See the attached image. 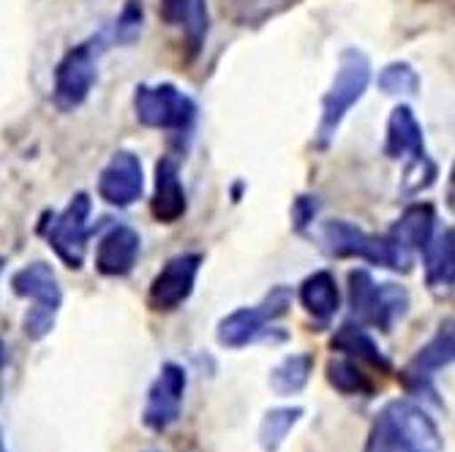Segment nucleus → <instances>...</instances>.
<instances>
[{
    "label": "nucleus",
    "instance_id": "obj_1",
    "mask_svg": "<svg viewBox=\"0 0 455 452\" xmlns=\"http://www.w3.org/2000/svg\"><path fill=\"white\" fill-rule=\"evenodd\" d=\"M363 452H444V439L420 403L395 398L371 423Z\"/></svg>",
    "mask_w": 455,
    "mask_h": 452
},
{
    "label": "nucleus",
    "instance_id": "obj_2",
    "mask_svg": "<svg viewBox=\"0 0 455 452\" xmlns=\"http://www.w3.org/2000/svg\"><path fill=\"white\" fill-rule=\"evenodd\" d=\"M319 245L333 259H360L368 265H379L395 273H409L415 265V251H409L403 242L379 234H371L344 218L319 224Z\"/></svg>",
    "mask_w": 455,
    "mask_h": 452
},
{
    "label": "nucleus",
    "instance_id": "obj_3",
    "mask_svg": "<svg viewBox=\"0 0 455 452\" xmlns=\"http://www.w3.org/2000/svg\"><path fill=\"white\" fill-rule=\"evenodd\" d=\"M371 85V60L363 50L347 47L339 58V68L333 76V85L322 99V117L316 129V147H327L339 134L347 112L365 96Z\"/></svg>",
    "mask_w": 455,
    "mask_h": 452
},
{
    "label": "nucleus",
    "instance_id": "obj_4",
    "mask_svg": "<svg viewBox=\"0 0 455 452\" xmlns=\"http://www.w3.org/2000/svg\"><path fill=\"white\" fill-rule=\"evenodd\" d=\"M12 292L33 303L22 319V330L30 341H41L52 333L58 311L63 305V289L55 270L47 262H30L12 275Z\"/></svg>",
    "mask_w": 455,
    "mask_h": 452
},
{
    "label": "nucleus",
    "instance_id": "obj_5",
    "mask_svg": "<svg viewBox=\"0 0 455 452\" xmlns=\"http://www.w3.org/2000/svg\"><path fill=\"white\" fill-rule=\"evenodd\" d=\"M349 305L363 324L393 333L406 319L411 297L398 283H377L368 270H349Z\"/></svg>",
    "mask_w": 455,
    "mask_h": 452
},
{
    "label": "nucleus",
    "instance_id": "obj_6",
    "mask_svg": "<svg viewBox=\"0 0 455 452\" xmlns=\"http://www.w3.org/2000/svg\"><path fill=\"white\" fill-rule=\"evenodd\" d=\"M91 210L93 202L88 194H76L60 213H52L50 221L38 226V232L47 237L50 249L68 270H79L85 265L88 237H91Z\"/></svg>",
    "mask_w": 455,
    "mask_h": 452
},
{
    "label": "nucleus",
    "instance_id": "obj_7",
    "mask_svg": "<svg viewBox=\"0 0 455 452\" xmlns=\"http://www.w3.org/2000/svg\"><path fill=\"white\" fill-rule=\"evenodd\" d=\"M99 52L101 38H88L71 47L55 66V107L60 112H74L88 101L99 79Z\"/></svg>",
    "mask_w": 455,
    "mask_h": 452
},
{
    "label": "nucleus",
    "instance_id": "obj_8",
    "mask_svg": "<svg viewBox=\"0 0 455 452\" xmlns=\"http://www.w3.org/2000/svg\"><path fill=\"white\" fill-rule=\"evenodd\" d=\"M134 112L148 129L188 131L196 117V104L172 82H161V85H137Z\"/></svg>",
    "mask_w": 455,
    "mask_h": 452
},
{
    "label": "nucleus",
    "instance_id": "obj_9",
    "mask_svg": "<svg viewBox=\"0 0 455 452\" xmlns=\"http://www.w3.org/2000/svg\"><path fill=\"white\" fill-rule=\"evenodd\" d=\"M289 305H292V289H289V286H273L259 305L237 308L229 316H224L219 321L216 338L227 349H243L251 341H257L270 321L281 319L289 311Z\"/></svg>",
    "mask_w": 455,
    "mask_h": 452
},
{
    "label": "nucleus",
    "instance_id": "obj_10",
    "mask_svg": "<svg viewBox=\"0 0 455 452\" xmlns=\"http://www.w3.org/2000/svg\"><path fill=\"white\" fill-rule=\"evenodd\" d=\"M186 368L178 362H164L158 377L153 379L148 398H145V408H142V423L156 431L164 433L167 428H172L180 420V408H183V395H186Z\"/></svg>",
    "mask_w": 455,
    "mask_h": 452
},
{
    "label": "nucleus",
    "instance_id": "obj_11",
    "mask_svg": "<svg viewBox=\"0 0 455 452\" xmlns=\"http://www.w3.org/2000/svg\"><path fill=\"white\" fill-rule=\"evenodd\" d=\"M202 262H204L202 254H178V257H172L150 283V292H148L150 308L158 311V313L178 311L194 292Z\"/></svg>",
    "mask_w": 455,
    "mask_h": 452
},
{
    "label": "nucleus",
    "instance_id": "obj_12",
    "mask_svg": "<svg viewBox=\"0 0 455 452\" xmlns=\"http://www.w3.org/2000/svg\"><path fill=\"white\" fill-rule=\"evenodd\" d=\"M455 338H452V319H447L439 333L401 368V385L411 395H434V377L452 365Z\"/></svg>",
    "mask_w": 455,
    "mask_h": 452
},
{
    "label": "nucleus",
    "instance_id": "obj_13",
    "mask_svg": "<svg viewBox=\"0 0 455 452\" xmlns=\"http://www.w3.org/2000/svg\"><path fill=\"white\" fill-rule=\"evenodd\" d=\"M145 191L142 161L132 150H117L99 175V196L112 208H132Z\"/></svg>",
    "mask_w": 455,
    "mask_h": 452
},
{
    "label": "nucleus",
    "instance_id": "obj_14",
    "mask_svg": "<svg viewBox=\"0 0 455 452\" xmlns=\"http://www.w3.org/2000/svg\"><path fill=\"white\" fill-rule=\"evenodd\" d=\"M140 232L129 224H115L96 245V270L107 278L129 275L140 259Z\"/></svg>",
    "mask_w": 455,
    "mask_h": 452
},
{
    "label": "nucleus",
    "instance_id": "obj_15",
    "mask_svg": "<svg viewBox=\"0 0 455 452\" xmlns=\"http://www.w3.org/2000/svg\"><path fill=\"white\" fill-rule=\"evenodd\" d=\"M188 199L180 180V163L172 155H164L156 163V188L150 199V213L158 224H178L186 216Z\"/></svg>",
    "mask_w": 455,
    "mask_h": 452
},
{
    "label": "nucleus",
    "instance_id": "obj_16",
    "mask_svg": "<svg viewBox=\"0 0 455 452\" xmlns=\"http://www.w3.org/2000/svg\"><path fill=\"white\" fill-rule=\"evenodd\" d=\"M385 155L393 161L411 158V161H426L431 158L426 153V139H423V126L411 112V107L398 104L390 117H387V137H385Z\"/></svg>",
    "mask_w": 455,
    "mask_h": 452
},
{
    "label": "nucleus",
    "instance_id": "obj_17",
    "mask_svg": "<svg viewBox=\"0 0 455 452\" xmlns=\"http://www.w3.org/2000/svg\"><path fill=\"white\" fill-rule=\"evenodd\" d=\"M161 17L183 30L188 58H196L211 30L208 0H161Z\"/></svg>",
    "mask_w": 455,
    "mask_h": 452
},
{
    "label": "nucleus",
    "instance_id": "obj_18",
    "mask_svg": "<svg viewBox=\"0 0 455 452\" xmlns=\"http://www.w3.org/2000/svg\"><path fill=\"white\" fill-rule=\"evenodd\" d=\"M300 305L306 308L308 316H314L319 324H327L333 319L341 308V292H339V283L336 275L330 270H316L311 273L298 289Z\"/></svg>",
    "mask_w": 455,
    "mask_h": 452
},
{
    "label": "nucleus",
    "instance_id": "obj_19",
    "mask_svg": "<svg viewBox=\"0 0 455 452\" xmlns=\"http://www.w3.org/2000/svg\"><path fill=\"white\" fill-rule=\"evenodd\" d=\"M426 281L434 292H450L455 283V234L452 226L436 229L423 249Z\"/></svg>",
    "mask_w": 455,
    "mask_h": 452
},
{
    "label": "nucleus",
    "instance_id": "obj_20",
    "mask_svg": "<svg viewBox=\"0 0 455 452\" xmlns=\"http://www.w3.org/2000/svg\"><path fill=\"white\" fill-rule=\"evenodd\" d=\"M330 346H333V352H341L357 362H368L371 368H377L382 374H390V360L377 346V341L363 330V324H352V321L341 324L336 336L330 338Z\"/></svg>",
    "mask_w": 455,
    "mask_h": 452
},
{
    "label": "nucleus",
    "instance_id": "obj_21",
    "mask_svg": "<svg viewBox=\"0 0 455 452\" xmlns=\"http://www.w3.org/2000/svg\"><path fill=\"white\" fill-rule=\"evenodd\" d=\"M434 232H436V213L428 202H423V204H411V208L401 213V218L390 229V237L403 242L409 251H423Z\"/></svg>",
    "mask_w": 455,
    "mask_h": 452
},
{
    "label": "nucleus",
    "instance_id": "obj_22",
    "mask_svg": "<svg viewBox=\"0 0 455 452\" xmlns=\"http://www.w3.org/2000/svg\"><path fill=\"white\" fill-rule=\"evenodd\" d=\"M311 371H314V354L308 352L286 354L270 371V390L275 395H295L308 385Z\"/></svg>",
    "mask_w": 455,
    "mask_h": 452
},
{
    "label": "nucleus",
    "instance_id": "obj_23",
    "mask_svg": "<svg viewBox=\"0 0 455 452\" xmlns=\"http://www.w3.org/2000/svg\"><path fill=\"white\" fill-rule=\"evenodd\" d=\"M324 371H327L330 387L339 390L341 395H374L377 393V382L363 371L357 360H352L347 354L330 360Z\"/></svg>",
    "mask_w": 455,
    "mask_h": 452
},
{
    "label": "nucleus",
    "instance_id": "obj_24",
    "mask_svg": "<svg viewBox=\"0 0 455 452\" xmlns=\"http://www.w3.org/2000/svg\"><path fill=\"white\" fill-rule=\"evenodd\" d=\"M303 408L300 406H281V408H270L265 415L262 425H259V447L265 452H278V447L283 444V439L292 433V428L300 423Z\"/></svg>",
    "mask_w": 455,
    "mask_h": 452
},
{
    "label": "nucleus",
    "instance_id": "obj_25",
    "mask_svg": "<svg viewBox=\"0 0 455 452\" xmlns=\"http://www.w3.org/2000/svg\"><path fill=\"white\" fill-rule=\"evenodd\" d=\"M379 91L387 96H415L420 88V76L409 63H387L379 71Z\"/></svg>",
    "mask_w": 455,
    "mask_h": 452
},
{
    "label": "nucleus",
    "instance_id": "obj_26",
    "mask_svg": "<svg viewBox=\"0 0 455 452\" xmlns=\"http://www.w3.org/2000/svg\"><path fill=\"white\" fill-rule=\"evenodd\" d=\"M145 25V9H142V0H126L123 6L117 22H115V38L120 44H134L142 33Z\"/></svg>",
    "mask_w": 455,
    "mask_h": 452
},
{
    "label": "nucleus",
    "instance_id": "obj_27",
    "mask_svg": "<svg viewBox=\"0 0 455 452\" xmlns=\"http://www.w3.org/2000/svg\"><path fill=\"white\" fill-rule=\"evenodd\" d=\"M319 199L316 196H311V194H300L295 202H292V226H295V232H306L314 221H316V216H319Z\"/></svg>",
    "mask_w": 455,
    "mask_h": 452
},
{
    "label": "nucleus",
    "instance_id": "obj_28",
    "mask_svg": "<svg viewBox=\"0 0 455 452\" xmlns=\"http://www.w3.org/2000/svg\"><path fill=\"white\" fill-rule=\"evenodd\" d=\"M6 362H9V352H6V344L0 341V371L6 368Z\"/></svg>",
    "mask_w": 455,
    "mask_h": 452
},
{
    "label": "nucleus",
    "instance_id": "obj_29",
    "mask_svg": "<svg viewBox=\"0 0 455 452\" xmlns=\"http://www.w3.org/2000/svg\"><path fill=\"white\" fill-rule=\"evenodd\" d=\"M0 452H9L6 449V441H4V431H0Z\"/></svg>",
    "mask_w": 455,
    "mask_h": 452
},
{
    "label": "nucleus",
    "instance_id": "obj_30",
    "mask_svg": "<svg viewBox=\"0 0 455 452\" xmlns=\"http://www.w3.org/2000/svg\"><path fill=\"white\" fill-rule=\"evenodd\" d=\"M0 275H4V259H0Z\"/></svg>",
    "mask_w": 455,
    "mask_h": 452
}]
</instances>
